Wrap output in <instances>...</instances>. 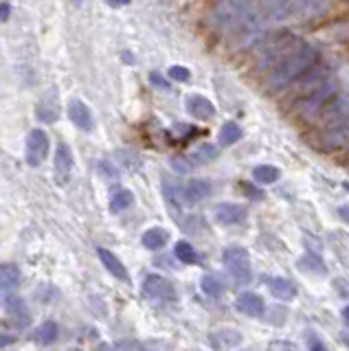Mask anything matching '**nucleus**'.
<instances>
[{
	"instance_id": "nucleus-1",
	"label": "nucleus",
	"mask_w": 349,
	"mask_h": 351,
	"mask_svg": "<svg viewBox=\"0 0 349 351\" xmlns=\"http://www.w3.org/2000/svg\"><path fill=\"white\" fill-rule=\"evenodd\" d=\"M319 53L308 42L297 38H281L264 47L261 51V71L266 73V88L279 90L297 82L310 69H314Z\"/></svg>"
},
{
	"instance_id": "nucleus-2",
	"label": "nucleus",
	"mask_w": 349,
	"mask_h": 351,
	"mask_svg": "<svg viewBox=\"0 0 349 351\" xmlns=\"http://www.w3.org/2000/svg\"><path fill=\"white\" fill-rule=\"evenodd\" d=\"M217 25L228 40L237 42L239 47L255 42L261 31V18L255 14L244 0H222L217 5Z\"/></svg>"
},
{
	"instance_id": "nucleus-3",
	"label": "nucleus",
	"mask_w": 349,
	"mask_h": 351,
	"mask_svg": "<svg viewBox=\"0 0 349 351\" xmlns=\"http://www.w3.org/2000/svg\"><path fill=\"white\" fill-rule=\"evenodd\" d=\"M338 95L341 93H338V84L334 77L325 75V73H316L312 80H308L301 88V99L297 104V112L305 121L321 119L323 110L330 106Z\"/></svg>"
},
{
	"instance_id": "nucleus-4",
	"label": "nucleus",
	"mask_w": 349,
	"mask_h": 351,
	"mask_svg": "<svg viewBox=\"0 0 349 351\" xmlns=\"http://www.w3.org/2000/svg\"><path fill=\"white\" fill-rule=\"evenodd\" d=\"M222 261L237 285H248L253 279V268H250V255L244 246H228L222 252Z\"/></svg>"
},
{
	"instance_id": "nucleus-5",
	"label": "nucleus",
	"mask_w": 349,
	"mask_h": 351,
	"mask_svg": "<svg viewBox=\"0 0 349 351\" xmlns=\"http://www.w3.org/2000/svg\"><path fill=\"white\" fill-rule=\"evenodd\" d=\"M143 296L152 303H173L178 299L176 285L160 274H147L143 279Z\"/></svg>"
},
{
	"instance_id": "nucleus-6",
	"label": "nucleus",
	"mask_w": 349,
	"mask_h": 351,
	"mask_svg": "<svg viewBox=\"0 0 349 351\" xmlns=\"http://www.w3.org/2000/svg\"><path fill=\"white\" fill-rule=\"evenodd\" d=\"M47 154H49V134L40 128L31 130L27 136V147H25L27 162L31 167H38V165H42V160L47 158Z\"/></svg>"
},
{
	"instance_id": "nucleus-7",
	"label": "nucleus",
	"mask_w": 349,
	"mask_h": 351,
	"mask_svg": "<svg viewBox=\"0 0 349 351\" xmlns=\"http://www.w3.org/2000/svg\"><path fill=\"white\" fill-rule=\"evenodd\" d=\"M321 141H323V147H327V149L349 145V114L334 121L330 125H325Z\"/></svg>"
},
{
	"instance_id": "nucleus-8",
	"label": "nucleus",
	"mask_w": 349,
	"mask_h": 351,
	"mask_svg": "<svg viewBox=\"0 0 349 351\" xmlns=\"http://www.w3.org/2000/svg\"><path fill=\"white\" fill-rule=\"evenodd\" d=\"M248 217V208L244 204L235 202H222L213 206V219L222 226H237L244 224Z\"/></svg>"
},
{
	"instance_id": "nucleus-9",
	"label": "nucleus",
	"mask_w": 349,
	"mask_h": 351,
	"mask_svg": "<svg viewBox=\"0 0 349 351\" xmlns=\"http://www.w3.org/2000/svg\"><path fill=\"white\" fill-rule=\"evenodd\" d=\"M20 281H23V274H20L18 266H14V263L0 266V305H5L16 294Z\"/></svg>"
},
{
	"instance_id": "nucleus-10",
	"label": "nucleus",
	"mask_w": 349,
	"mask_h": 351,
	"mask_svg": "<svg viewBox=\"0 0 349 351\" xmlns=\"http://www.w3.org/2000/svg\"><path fill=\"white\" fill-rule=\"evenodd\" d=\"M213 186L209 180H202V178H195V180H189L187 184L180 189V202L187 204V206H195L200 204L202 200L211 195Z\"/></svg>"
},
{
	"instance_id": "nucleus-11",
	"label": "nucleus",
	"mask_w": 349,
	"mask_h": 351,
	"mask_svg": "<svg viewBox=\"0 0 349 351\" xmlns=\"http://www.w3.org/2000/svg\"><path fill=\"white\" fill-rule=\"evenodd\" d=\"M73 154L67 143H58L56 149V158H53V171H56V182L58 184H67L71 173H73Z\"/></svg>"
},
{
	"instance_id": "nucleus-12",
	"label": "nucleus",
	"mask_w": 349,
	"mask_h": 351,
	"mask_svg": "<svg viewBox=\"0 0 349 351\" xmlns=\"http://www.w3.org/2000/svg\"><path fill=\"white\" fill-rule=\"evenodd\" d=\"M235 310L248 318H259L266 314V301L255 292H242L235 301Z\"/></svg>"
},
{
	"instance_id": "nucleus-13",
	"label": "nucleus",
	"mask_w": 349,
	"mask_h": 351,
	"mask_svg": "<svg viewBox=\"0 0 349 351\" xmlns=\"http://www.w3.org/2000/svg\"><path fill=\"white\" fill-rule=\"evenodd\" d=\"M184 106H187V112L198 121H211L215 117V106L202 95H189L184 99Z\"/></svg>"
},
{
	"instance_id": "nucleus-14",
	"label": "nucleus",
	"mask_w": 349,
	"mask_h": 351,
	"mask_svg": "<svg viewBox=\"0 0 349 351\" xmlns=\"http://www.w3.org/2000/svg\"><path fill=\"white\" fill-rule=\"evenodd\" d=\"M242 332H237L233 327H222V329H215V332L209 334V340L215 349L226 351V349H235L239 343H242Z\"/></svg>"
},
{
	"instance_id": "nucleus-15",
	"label": "nucleus",
	"mask_w": 349,
	"mask_h": 351,
	"mask_svg": "<svg viewBox=\"0 0 349 351\" xmlns=\"http://www.w3.org/2000/svg\"><path fill=\"white\" fill-rule=\"evenodd\" d=\"M69 119L75 123V128H80L84 132H91L93 130V114H91V108L86 106L82 99H73L69 104Z\"/></svg>"
},
{
	"instance_id": "nucleus-16",
	"label": "nucleus",
	"mask_w": 349,
	"mask_h": 351,
	"mask_svg": "<svg viewBox=\"0 0 349 351\" xmlns=\"http://www.w3.org/2000/svg\"><path fill=\"white\" fill-rule=\"evenodd\" d=\"M97 255H99V259H101V263H104V268L112 274L115 279H119V281H130V274H128V268L123 266V261L119 259L115 252H110L108 248H104V246H99L97 248Z\"/></svg>"
},
{
	"instance_id": "nucleus-17",
	"label": "nucleus",
	"mask_w": 349,
	"mask_h": 351,
	"mask_svg": "<svg viewBox=\"0 0 349 351\" xmlns=\"http://www.w3.org/2000/svg\"><path fill=\"white\" fill-rule=\"evenodd\" d=\"M268 292L279 301H292L297 296V285L286 277H272L268 279Z\"/></svg>"
},
{
	"instance_id": "nucleus-18",
	"label": "nucleus",
	"mask_w": 349,
	"mask_h": 351,
	"mask_svg": "<svg viewBox=\"0 0 349 351\" xmlns=\"http://www.w3.org/2000/svg\"><path fill=\"white\" fill-rule=\"evenodd\" d=\"M299 270L305 272V274H314V277H325L327 274V266H325V261L321 259L319 252H305V255L299 259Z\"/></svg>"
},
{
	"instance_id": "nucleus-19",
	"label": "nucleus",
	"mask_w": 349,
	"mask_h": 351,
	"mask_svg": "<svg viewBox=\"0 0 349 351\" xmlns=\"http://www.w3.org/2000/svg\"><path fill=\"white\" fill-rule=\"evenodd\" d=\"M141 241H143V246L147 250H158V248H163L169 241V233H167L165 228H160V226H152V228H147L145 233H143Z\"/></svg>"
},
{
	"instance_id": "nucleus-20",
	"label": "nucleus",
	"mask_w": 349,
	"mask_h": 351,
	"mask_svg": "<svg viewBox=\"0 0 349 351\" xmlns=\"http://www.w3.org/2000/svg\"><path fill=\"white\" fill-rule=\"evenodd\" d=\"M60 114V106H58V97L56 93H49L42 101L38 104V119L40 121H47V123H51V121H56Z\"/></svg>"
},
{
	"instance_id": "nucleus-21",
	"label": "nucleus",
	"mask_w": 349,
	"mask_h": 351,
	"mask_svg": "<svg viewBox=\"0 0 349 351\" xmlns=\"http://www.w3.org/2000/svg\"><path fill=\"white\" fill-rule=\"evenodd\" d=\"M281 178V171L272 165H257L253 169V180L257 184H275Z\"/></svg>"
},
{
	"instance_id": "nucleus-22",
	"label": "nucleus",
	"mask_w": 349,
	"mask_h": 351,
	"mask_svg": "<svg viewBox=\"0 0 349 351\" xmlns=\"http://www.w3.org/2000/svg\"><path fill=\"white\" fill-rule=\"evenodd\" d=\"M327 3L330 0H294V9H297L299 16L310 18V16H319L327 7Z\"/></svg>"
},
{
	"instance_id": "nucleus-23",
	"label": "nucleus",
	"mask_w": 349,
	"mask_h": 351,
	"mask_svg": "<svg viewBox=\"0 0 349 351\" xmlns=\"http://www.w3.org/2000/svg\"><path fill=\"white\" fill-rule=\"evenodd\" d=\"M60 336V329L56 321H45L36 329V340L40 345H53Z\"/></svg>"
},
{
	"instance_id": "nucleus-24",
	"label": "nucleus",
	"mask_w": 349,
	"mask_h": 351,
	"mask_svg": "<svg viewBox=\"0 0 349 351\" xmlns=\"http://www.w3.org/2000/svg\"><path fill=\"white\" fill-rule=\"evenodd\" d=\"M134 204V193L128 191V189H119L112 193L110 197V211L112 213H121V211H128L130 206Z\"/></svg>"
},
{
	"instance_id": "nucleus-25",
	"label": "nucleus",
	"mask_w": 349,
	"mask_h": 351,
	"mask_svg": "<svg viewBox=\"0 0 349 351\" xmlns=\"http://www.w3.org/2000/svg\"><path fill=\"white\" fill-rule=\"evenodd\" d=\"M200 288L206 296H211V299H220V296L224 294V283L215 277V274H204V277L200 279Z\"/></svg>"
},
{
	"instance_id": "nucleus-26",
	"label": "nucleus",
	"mask_w": 349,
	"mask_h": 351,
	"mask_svg": "<svg viewBox=\"0 0 349 351\" xmlns=\"http://www.w3.org/2000/svg\"><path fill=\"white\" fill-rule=\"evenodd\" d=\"M215 156H217L215 145H211V143H202V145H198L189 154V160L193 165H204V162H211Z\"/></svg>"
},
{
	"instance_id": "nucleus-27",
	"label": "nucleus",
	"mask_w": 349,
	"mask_h": 351,
	"mask_svg": "<svg viewBox=\"0 0 349 351\" xmlns=\"http://www.w3.org/2000/svg\"><path fill=\"white\" fill-rule=\"evenodd\" d=\"M173 255H176V259L180 263H195L198 261V252H195V248L184 239H180L178 244L173 246Z\"/></svg>"
},
{
	"instance_id": "nucleus-28",
	"label": "nucleus",
	"mask_w": 349,
	"mask_h": 351,
	"mask_svg": "<svg viewBox=\"0 0 349 351\" xmlns=\"http://www.w3.org/2000/svg\"><path fill=\"white\" fill-rule=\"evenodd\" d=\"M239 136H242V130H239V125L235 123V121H228V123H224L220 130L222 145H233L235 141H239Z\"/></svg>"
},
{
	"instance_id": "nucleus-29",
	"label": "nucleus",
	"mask_w": 349,
	"mask_h": 351,
	"mask_svg": "<svg viewBox=\"0 0 349 351\" xmlns=\"http://www.w3.org/2000/svg\"><path fill=\"white\" fill-rule=\"evenodd\" d=\"M134 351H173V345L167 343V340L152 338L145 340V343H134Z\"/></svg>"
},
{
	"instance_id": "nucleus-30",
	"label": "nucleus",
	"mask_w": 349,
	"mask_h": 351,
	"mask_svg": "<svg viewBox=\"0 0 349 351\" xmlns=\"http://www.w3.org/2000/svg\"><path fill=\"white\" fill-rule=\"evenodd\" d=\"M305 345H308V351H330L327 345L321 340V336L316 332H308L305 334Z\"/></svg>"
},
{
	"instance_id": "nucleus-31",
	"label": "nucleus",
	"mask_w": 349,
	"mask_h": 351,
	"mask_svg": "<svg viewBox=\"0 0 349 351\" xmlns=\"http://www.w3.org/2000/svg\"><path fill=\"white\" fill-rule=\"evenodd\" d=\"M167 75L171 77L173 82H189V77H191V73L184 69V66H171Z\"/></svg>"
},
{
	"instance_id": "nucleus-32",
	"label": "nucleus",
	"mask_w": 349,
	"mask_h": 351,
	"mask_svg": "<svg viewBox=\"0 0 349 351\" xmlns=\"http://www.w3.org/2000/svg\"><path fill=\"white\" fill-rule=\"evenodd\" d=\"M268 351H299L292 343H286V340H272L268 345Z\"/></svg>"
},
{
	"instance_id": "nucleus-33",
	"label": "nucleus",
	"mask_w": 349,
	"mask_h": 351,
	"mask_svg": "<svg viewBox=\"0 0 349 351\" xmlns=\"http://www.w3.org/2000/svg\"><path fill=\"white\" fill-rule=\"evenodd\" d=\"M149 82L154 84V86H158V88H163V90H169V82L165 80V77H160L158 73H152L149 75Z\"/></svg>"
},
{
	"instance_id": "nucleus-34",
	"label": "nucleus",
	"mask_w": 349,
	"mask_h": 351,
	"mask_svg": "<svg viewBox=\"0 0 349 351\" xmlns=\"http://www.w3.org/2000/svg\"><path fill=\"white\" fill-rule=\"evenodd\" d=\"M338 217H341L345 224H349V204H343L341 208H338Z\"/></svg>"
},
{
	"instance_id": "nucleus-35",
	"label": "nucleus",
	"mask_w": 349,
	"mask_h": 351,
	"mask_svg": "<svg viewBox=\"0 0 349 351\" xmlns=\"http://www.w3.org/2000/svg\"><path fill=\"white\" fill-rule=\"evenodd\" d=\"M9 14H12V7H9V3H3V5H0V20H7Z\"/></svg>"
},
{
	"instance_id": "nucleus-36",
	"label": "nucleus",
	"mask_w": 349,
	"mask_h": 351,
	"mask_svg": "<svg viewBox=\"0 0 349 351\" xmlns=\"http://www.w3.org/2000/svg\"><path fill=\"white\" fill-rule=\"evenodd\" d=\"M130 3H132V0H106L108 7H125Z\"/></svg>"
},
{
	"instance_id": "nucleus-37",
	"label": "nucleus",
	"mask_w": 349,
	"mask_h": 351,
	"mask_svg": "<svg viewBox=\"0 0 349 351\" xmlns=\"http://www.w3.org/2000/svg\"><path fill=\"white\" fill-rule=\"evenodd\" d=\"M341 314H343V318H345V323L349 325V305L343 307V312H341Z\"/></svg>"
},
{
	"instance_id": "nucleus-38",
	"label": "nucleus",
	"mask_w": 349,
	"mask_h": 351,
	"mask_svg": "<svg viewBox=\"0 0 349 351\" xmlns=\"http://www.w3.org/2000/svg\"><path fill=\"white\" fill-rule=\"evenodd\" d=\"M341 343H343V345H345V347L349 349V334H345V332L341 334Z\"/></svg>"
},
{
	"instance_id": "nucleus-39",
	"label": "nucleus",
	"mask_w": 349,
	"mask_h": 351,
	"mask_svg": "<svg viewBox=\"0 0 349 351\" xmlns=\"http://www.w3.org/2000/svg\"><path fill=\"white\" fill-rule=\"evenodd\" d=\"M244 351H257V349H244Z\"/></svg>"
},
{
	"instance_id": "nucleus-40",
	"label": "nucleus",
	"mask_w": 349,
	"mask_h": 351,
	"mask_svg": "<svg viewBox=\"0 0 349 351\" xmlns=\"http://www.w3.org/2000/svg\"><path fill=\"white\" fill-rule=\"evenodd\" d=\"M77 351H80V349H77Z\"/></svg>"
}]
</instances>
